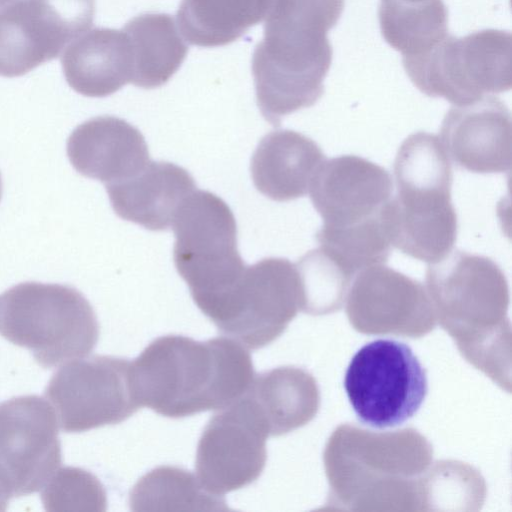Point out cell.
I'll return each instance as SVG.
<instances>
[{"label":"cell","instance_id":"6da1fadb","mask_svg":"<svg viewBox=\"0 0 512 512\" xmlns=\"http://www.w3.org/2000/svg\"><path fill=\"white\" fill-rule=\"evenodd\" d=\"M344 4L270 0L264 38L255 47L251 68L258 107L273 126L322 97L333 52L327 32L337 24Z\"/></svg>","mask_w":512,"mask_h":512},{"label":"cell","instance_id":"7a4b0ae2","mask_svg":"<svg viewBox=\"0 0 512 512\" xmlns=\"http://www.w3.org/2000/svg\"><path fill=\"white\" fill-rule=\"evenodd\" d=\"M254 376L250 353L226 337L200 342L182 335L162 336L131 363L140 407L169 418L221 410L247 392Z\"/></svg>","mask_w":512,"mask_h":512},{"label":"cell","instance_id":"3957f363","mask_svg":"<svg viewBox=\"0 0 512 512\" xmlns=\"http://www.w3.org/2000/svg\"><path fill=\"white\" fill-rule=\"evenodd\" d=\"M396 194L384 211L390 243L417 260L435 263L455 244L458 230L451 201L453 172L438 136L409 135L395 156Z\"/></svg>","mask_w":512,"mask_h":512},{"label":"cell","instance_id":"277c9868","mask_svg":"<svg viewBox=\"0 0 512 512\" xmlns=\"http://www.w3.org/2000/svg\"><path fill=\"white\" fill-rule=\"evenodd\" d=\"M0 335L50 369L88 355L97 344L99 324L76 288L28 281L0 296Z\"/></svg>","mask_w":512,"mask_h":512},{"label":"cell","instance_id":"5b68a950","mask_svg":"<svg viewBox=\"0 0 512 512\" xmlns=\"http://www.w3.org/2000/svg\"><path fill=\"white\" fill-rule=\"evenodd\" d=\"M174 263L202 313L214 322L245 272L237 224L229 206L208 191H194L173 220Z\"/></svg>","mask_w":512,"mask_h":512},{"label":"cell","instance_id":"8992f818","mask_svg":"<svg viewBox=\"0 0 512 512\" xmlns=\"http://www.w3.org/2000/svg\"><path fill=\"white\" fill-rule=\"evenodd\" d=\"M511 57V33L485 29L464 37L447 35L429 52L402 62L423 94L459 106L510 90Z\"/></svg>","mask_w":512,"mask_h":512},{"label":"cell","instance_id":"52a82bcc","mask_svg":"<svg viewBox=\"0 0 512 512\" xmlns=\"http://www.w3.org/2000/svg\"><path fill=\"white\" fill-rule=\"evenodd\" d=\"M344 388L357 418L370 427L385 429L404 423L419 410L428 381L407 344L377 339L355 353Z\"/></svg>","mask_w":512,"mask_h":512},{"label":"cell","instance_id":"ba28073f","mask_svg":"<svg viewBox=\"0 0 512 512\" xmlns=\"http://www.w3.org/2000/svg\"><path fill=\"white\" fill-rule=\"evenodd\" d=\"M44 394L66 433L121 423L140 408L132 387L131 362L113 356L67 362L52 375Z\"/></svg>","mask_w":512,"mask_h":512},{"label":"cell","instance_id":"9c48e42d","mask_svg":"<svg viewBox=\"0 0 512 512\" xmlns=\"http://www.w3.org/2000/svg\"><path fill=\"white\" fill-rule=\"evenodd\" d=\"M95 0H12L0 8V76L57 58L93 24Z\"/></svg>","mask_w":512,"mask_h":512},{"label":"cell","instance_id":"30bf717a","mask_svg":"<svg viewBox=\"0 0 512 512\" xmlns=\"http://www.w3.org/2000/svg\"><path fill=\"white\" fill-rule=\"evenodd\" d=\"M302 303L295 264L268 257L247 266L219 319L217 329L247 349L274 341Z\"/></svg>","mask_w":512,"mask_h":512},{"label":"cell","instance_id":"8fae6325","mask_svg":"<svg viewBox=\"0 0 512 512\" xmlns=\"http://www.w3.org/2000/svg\"><path fill=\"white\" fill-rule=\"evenodd\" d=\"M268 436L262 414L245 394L219 410L197 446L195 469L204 488L222 496L257 480L265 467Z\"/></svg>","mask_w":512,"mask_h":512},{"label":"cell","instance_id":"7c38bea8","mask_svg":"<svg viewBox=\"0 0 512 512\" xmlns=\"http://www.w3.org/2000/svg\"><path fill=\"white\" fill-rule=\"evenodd\" d=\"M58 420L38 395L0 403V476L14 497L42 489L62 462Z\"/></svg>","mask_w":512,"mask_h":512},{"label":"cell","instance_id":"4fadbf2b","mask_svg":"<svg viewBox=\"0 0 512 512\" xmlns=\"http://www.w3.org/2000/svg\"><path fill=\"white\" fill-rule=\"evenodd\" d=\"M324 232L385 226L384 211L393 195V181L382 166L356 155L324 160L310 187Z\"/></svg>","mask_w":512,"mask_h":512},{"label":"cell","instance_id":"5bb4252c","mask_svg":"<svg viewBox=\"0 0 512 512\" xmlns=\"http://www.w3.org/2000/svg\"><path fill=\"white\" fill-rule=\"evenodd\" d=\"M511 113L492 95L452 107L444 116L440 141L455 165L479 174L511 170Z\"/></svg>","mask_w":512,"mask_h":512},{"label":"cell","instance_id":"9a60e30c","mask_svg":"<svg viewBox=\"0 0 512 512\" xmlns=\"http://www.w3.org/2000/svg\"><path fill=\"white\" fill-rule=\"evenodd\" d=\"M67 155L78 173L105 185L135 175L150 161L142 133L127 121L107 115L77 126L68 138Z\"/></svg>","mask_w":512,"mask_h":512},{"label":"cell","instance_id":"2e32d148","mask_svg":"<svg viewBox=\"0 0 512 512\" xmlns=\"http://www.w3.org/2000/svg\"><path fill=\"white\" fill-rule=\"evenodd\" d=\"M105 186L120 218L152 231L170 228L178 209L196 188L186 169L165 161H149L135 175Z\"/></svg>","mask_w":512,"mask_h":512},{"label":"cell","instance_id":"e0dca14e","mask_svg":"<svg viewBox=\"0 0 512 512\" xmlns=\"http://www.w3.org/2000/svg\"><path fill=\"white\" fill-rule=\"evenodd\" d=\"M69 86L87 97H106L131 82L133 57L123 30L98 27L73 40L62 53Z\"/></svg>","mask_w":512,"mask_h":512},{"label":"cell","instance_id":"ac0fdd59","mask_svg":"<svg viewBox=\"0 0 512 512\" xmlns=\"http://www.w3.org/2000/svg\"><path fill=\"white\" fill-rule=\"evenodd\" d=\"M426 280L435 300L450 310L493 312L508 301V285L501 267L491 258L462 250L431 263Z\"/></svg>","mask_w":512,"mask_h":512},{"label":"cell","instance_id":"d6986e66","mask_svg":"<svg viewBox=\"0 0 512 512\" xmlns=\"http://www.w3.org/2000/svg\"><path fill=\"white\" fill-rule=\"evenodd\" d=\"M325 160L311 138L288 129L266 134L251 159V175L257 190L279 202L303 197Z\"/></svg>","mask_w":512,"mask_h":512},{"label":"cell","instance_id":"ffe728a7","mask_svg":"<svg viewBox=\"0 0 512 512\" xmlns=\"http://www.w3.org/2000/svg\"><path fill=\"white\" fill-rule=\"evenodd\" d=\"M127 34L133 57V85L154 89L168 82L183 63L188 46L174 18L164 13H146L129 20Z\"/></svg>","mask_w":512,"mask_h":512},{"label":"cell","instance_id":"44dd1931","mask_svg":"<svg viewBox=\"0 0 512 512\" xmlns=\"http://www.w3.org/2000/svg\"><path fill=\"white\" fill-rule=\"evenodd\" d=\"M269 4L270 0H182L178 28L191 45L224 46L261 22Z\"/></svg>","mask_w":512,"mask_h":512},{"label":"cell","instance_id":"7402d4cb","mask_svg":"<svg viewBox=\"0 0 512 512\" xmlns=\"http://www.w3.org/2000/svg\"><path fill=\"white\" fill-rule=\"evenodd\" d=\"M378 14L382 36L403 58L429 52L448 35L443 0H380Z\"/></svg>","mask_w":512,"mask_h":512},{"label":"cell","instance_id":"603a6c76","mask_svg":"<svg viewBox=\"0 0 512 512\" xmlns=\"http://www.w3.org/2000/svg\"><path fill=\"white\" fill-rule=\"evenodd\" d=\"M259 409L271 436L285 434L308 420L312 385L301 370L281 367L262 372L245 393Z\"/></svg>","mask_w":512,"mask_h":512},{"label":"cell","instance_id":"cb8c5ba5","mask_svg":"<svg viewBox=\"0 0 512 512\" xmlns=\"http://www.w3.org/2000/svg\"><path fill=\"white\" fill-rule=\"evenodd\" d=\"M132 511H228L225 499L204 488L183 468L159 466L143 475L129 494Z\"/></svg>","mask_w":512,"mask_h":512},{"label":"cell","instance_id":"d4e9b609","mask_svg":"<svg viewBox=\"0 0 512 512\" xmlns=\"http://www.w3.org/2000/svg\"><path fill=\"white\" fill-rule=\"evenodd\" d=\"M301 287V306L308 312L339 306L353 274L321 247L308 251L295 264Z\"/></svg>","mask_w":512,"mask_h":512},{"label":"cell","instance_id":"484cf974","mask_svg":"<svg viewBox=\"0 0 512 512\" xmlns=\"http://www.w3.org/2000/svg\"><path fill=\"white\" fill-rule=\"evenodd\" d=\"M41 490V501L47 511L104 512L107 509V495L100 480L79 467L58 468Z\"/></svg>","mask_w":512,"mask_h":512},{"label":"cell","instance_id":"4316f807","mask_svg":"<svg viewBox=\"0 0 512 512\" xmlns=\"http://www.w3.org/2000/svg\"><path fill=\"white\" fill-rule=\"evenodd\" d=\"M14 497L9 485L0 476V511H5L10 499Z\"/></svg>","mask_w":512,"mask_h":512},{"label":"cell","instance_id":"83f0119b","mask_svg":"<svg viewBox=\"0 0 512 512\" xmlns=\"http://www.w3.org/2000/svg\"><path fill=\"white\" fill-rule=\"evenodd\" d=\"M2 192H3V184H2V177H1V173H0V200L2 197Z\"/></svg>","mask_w":512,"mask_h":512},{"label":"cell","instance_id":"f1b7e54d","mask_svg":"<svg viewBox=\"0 0 512 512\" xmlns=\"http://www.w3.org/2000/svg\"><path fill=\"white\" fill-rule=\"evenodd\" d=\"M12 0H0V8L6 5L7 3L11 2Z\"/></svg>","mask_w":512,"mask_h":512},{"label":"cell","instance_id":"f546056e","mask_svg":"<svg viewBox=\"0 0 512 512\" xmlns=\"http://www.w3.org/2000/svg\"><path fill=\"white\" fill-rule=\"evenodd\" d=\"M402 1H406V2H423V1H427V0H402Z\"/></svg>","mask_w":512,"mask_h":512}]
</instances>
